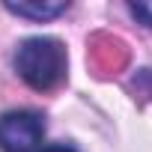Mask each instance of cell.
<instances>
[{"mask_svg": "<svg viewBox=\"0 0 152 152\" xmlns=\"http://www.w3.org/2000/svg\"><path fill=\"white\" fill-rule=\"evenodd\" d=\"M42 152H75L72 146H66V143H57V146H45Z\"/></svg>", "mask_w": 152, "mask_h": 152, "instance_id": "6", "label": "cell"}, {"mask_svg": "<svg viewBox=\"0 0 152 152\" xmlns=\"http://www.w3.org/2000/svg\"><path fill=\"white\" fill-rule=\"evenodd\" d=\"M128 63V48L122 39L107 36V33H96L90 42V66L96 69V75H116L122 72Z\"/></svg>", "mask_w": 152, "mask_h": 152, "instance_id": "3", "label": "cell"}, {"mask_svg": "<svg viewBox=\"0 0 152 152\" xmlns=\"http://www.w3.org/2000/svg\"><path fill=\"white\" fill-rule=\"evenodd\" d=\"M128 9H131V15L137 21H143L146 27H152V0H137V3H131Z\"/></svg>", "mask_w": 152, "mask_h": 152, "instance_id": "5", "label": "cell"}, {"mask_svg": "<svg viewBox=\"0 0 152 152\" xmlns=\"http://www.w3.org/2000/svg\"><path fill=\"white\" fill-rule=\"evenodd\" d=\"M15 69L21 75V81L39 93L54 90L66 78V48L60 39L51 36H36L21 42L15 54Z\"/></svg>", "mask_w": 152, "mask_h": 152, "instance_id": "1", "label": "cell"}, {"mask_svg": "<svg viewBox=\"0 0 152 152\" xmlns=\"http://www.w3.org/2000/svg\"><path fill=\"white\" fill-rule=\"evenodd\" d=\"M9 12L21 15V18H33V21H48V18H57L69 9L66 0H36V3H6Z\"/></svg>", "mask_w": 152, "mask_h": 152, "instance_id": "4", "label": "cell"}, {"mask_svg": "<svg viewBox=\"0 0 152 152\" xmlns=\"http://www.w3.org/2000/svg\"><path fill=\"white\" fill-rule=\"evenodd\" d=\"M45 122L36 110H9L0 116V149L3 152H33L42 143Z\"/></svg>", "mask_w": 152, "mask_h": 152, "instance_id": "2", "label": "cell"}]
</instances>
